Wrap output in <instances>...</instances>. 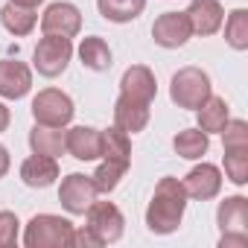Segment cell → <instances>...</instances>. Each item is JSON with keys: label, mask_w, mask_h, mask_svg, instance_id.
Here are the masks:
<instances>
[{"label": "cell", "mask_w": 248, "mask_h": 248, "mask_svg": "<svg viewBox=\"0 0 248 248\" xmlns=\"http://www.w3.org/2000/svg\"><path fill=\"white\" fill-rule=\"evenodd\" d=\"M184 210H187V190L178 178L167 175L158 181L155 196L146 207V228L158 236L175 233L184 219Z\"/></svg>", "instance_id": "obj_1"}, {"label": "cell", "mask_w": 248, "mask_h": 248, "mask_svg": "<svg viewBox=\"0 0 248 248\" xmlns=\"http://www.w3.org/2000/svg\"><path fill=\"white\" fill-rule=\"evenodd\" d=\"M73 222L56 213H35L24 228L27 248H67L73 245Z\"/></svg>", "instance_id": "obj_2"}, {"label": "cell", "mask_w": 248, "mask_h": 248, "mask_svg": "<svg viewBox=\"0 0 248 248\" xmlns=\"http://www.w3.org/2000/svg\"><path fill=\"white\" fill-rule=\"evenodd\" d=\"M213 93V85H210V76L202 70V67H181L172 82H170V99L178 105V108H187V111H196L207 96Z\"/></svg>", "instance_id": "obj_3"}, {"label": "cell", "mask_w": 248, "mask_h": 248, "mask_svg": "<svg viewBox=\"0 0 248 248\" xmlns=\"http://www.w3.org/2000/svg\"><path fill=\"white\" fill-rule=\"evenodd\" d=\"M70 59H73V44H70V38H62V35H44L35 44V53H32L35 70L47 79L62 76L67 70Z\"/></svg>", "instance_id": "obj_4"}, {"label": "cell", "mask_w": 248, "mask_h": 248, "mask_svg": "<svg viewBox=\"0 0 248 248\" xmlns=\"http://www.w3.org/2000/svg\"><path fill=\"white\" fill-rule=\"evenodd\" d=\"M73 114H76L73 99L64 91H59V88H44L32 99V117H35V123H41V126L64 129L73 120Z\"/></svg>", "instance_id": "obj_5"}, {"label": "cell", "mask_w": 248, "mask_h": 248, "mask_svg": "<svg viewBox=\"0 0 248 248\" xmlns=\"http://www.w3.org/2000/svg\"><path fill=\"white\" fill-rule=\"evenodd\" d=\"M82 216H85V222H88L85 228H91L102 245L117 242V239L123 236V231H126V219H123L120 207L111 204V202H93Z\"/></svg>", "instance_id": "obj_6"}, {"label": "cell", "mask_w": 248, "mask_h": 248, "mask_svg": "<svg viewBox=\"0 0 248 248\" xmlns=\"http://www.w3.org/2000/svg\"><path fill=\"white\" fill-rule=\"evenodd\" d=\"M59 202L67 213L73 216H82L93 202H96V187L91 181V175H82V172H70L67 178H62V187H59Z\"/></svg>", "instance_id": "obj_7"}, {"label": "cell", "mask_w": 248, "mask_h": 248, "mask_svg": "<svg viewBox=\"0 0 248 248\" xmlns=\"http://www.w3.org/2000/svg\"><path fill=\"white\" fill-rule=\"evenodd\" d=\"M193 35V27H190V18L187 12H164L161 18H155L152 24V38L158 47L164 50H178L190 41Z\"/></svg>", "instance_id": "obj_8"}, {"label": "cell", "mask_w": 248, "mask_h": 248, "mask_svg": "<svg viewBox=\"0 0 248 248\" xmlns=\"http://www.w3.org/2000/svg\"><path fill=\"white\" fill-rule=\"evenodd\" d=\"M82 30V12L73 3H50L41 15V32L44 35H62V38H73Z\"/></svg>", "instance_id": "obj_9"}, {"label": "cell", "mask_w": 248, "mask_h": 248, "mask_svg": "<svg viewBox=\"0 0 248 248\" xmlns=\"http://www.w3.org/2000/svg\"><path fill=\"white\" fill-rule=\"evenodd\" d=\"M184 190H187V199H196V202H210L219 196L222 190V172L219 167L213 164H199L187 172V178L181 181Z\"/></svg>", "instance_id": "obj_10"}, {"label": "cell", "mask_w": 248, "mask_h": 248, "mask_svg": "<svg viewBox=\"0 0 248 248\" xmlns=\"http://www.w3.org/2000/svg\"><path fill=\"white\" fill-rule=\"evenodd\" d=\"M64 152L76 161H96L102 155V132L93 126H73L64 132Z\"/></svg>", "instance_id": "obj_11"}, {"label": "cell", "mask_w": 248, "mask_h": 248, "mask_svg": "<svg viewBox=\"0 0 248 248\" xmlns=\"http://www.w3.org/2000/svg\"><path fill=\"white\" fill-rule=\"evenodd\" d=\"M32 88V70L18 59L0 62V96L3 99H24Z\"/></svg>", "instance_id": "obj_12"}, {"label": "cell", "mask_w": 248, "mask_h": 248, "mask_svg": "<svg viewBox=\"0 0 248 248\" xmlns=\"http://www.w3.org/2000/svg\"><path fill=\"white\" fill-rule=\"evenodd\" d=\"M155 93H158V82H155V73L146 64H132L126 73H123V79H120V96H129V99L152 105Z\"/></svg>", "instance_id": "obj_13"}, {"label": "cell", "mask_w": 248, "mask_h": 248, "mask_svg": "<svg viewBox=\"0 0 248 248\" xmlns=\"http://www.w3.org/2000/svg\"><path fill=\"white\" fill-rule=\"evenodd\" d=\"M187 18H190V27H193V35H213L222 30V21H225V9L219 0H190V9H187Z\"/></svg>", "instance_id": "obj_14"}, {"label": "cell", "mask_w": 248, "mask_h": 248, "mask_svg": "<svg viewBox=\"0 0 248 248\" xmlns=\"http://www.w3.org/2000/svg\"><path fill=\"white\" fill-rule=\"evenodd\" d=\"M149 123V102H138L129 96H117L114 102V126L126 135H138Z\"/></svg>", "instance_id": "obj_15"}, {"label": "cell", "mask_w": 248, "mask_h": 248, "mask_svg": "<svg viewBox=\"0 0 248 248\" xmlns=\"http://www.w3.org/2000/svg\"><path fill=\"white\" fill-rule=\"evenodd\" d=\"M56 178H59V164L50 155H35L32 152L21 164V181L27 187H32V190H44V187L56 184Z\"/></svg>", "instance_id": "obj_16"}, {"label": "cell", "mask_w": 248, "mask_h": 248, "mask_svg": "<svg viewBox=\"0 0 248 248\" xmlns=\"http://www.w3.org/2000/svg\"><path fill=\"white\" fill-rule=\"evenodd\" d=\"M216 222L222 233H248V199L228 196L225 202H219Z\"/></svg>", "instance_id": "obj_17"}, {"label": "cell", "mask_w": 248, "mask_h": 248, "mask_svg": "<svg viewBox=\"0 0 248 248\" xmlns=\"http://www.w3.org/2000/svg\"><path fill=\"white\" fill-rule=\"evenodd\" d=\"M196 117H199V129L204 135H219L225 129V123L231 120V108L222 96H207L199 108H196Z\"/></svg>", "instance_id": "obj_18"}, {"label": "cell", "mask_w": 248, "mask_h": 248, "mask_svg": "<svg viewBox=\"0 0 248 248\" xmlns=\"http://www.w3.org/2000/svg\"><path fill=\"white\" fill-rule=\"evenodd\" d=\"M30 149L35 155L59 158V155H64V132L56 129V126H41V123H35L32 132H30Z\"/></svg>", "instance_id": "obj_19"}, {"label": "cell", "mask_w": 248, "mask_h": 248, "mask_svg": "<svg viewBox=\"0 0 248 248\" xmlns=\"http://www.w3.org/2000/svg\"><path fill=\"white\" fill-rule=\"evenodd\" d=\"M0 24H3V30H6V32H12V35L24 38V35H30V32L35 30L38 15H35V9H30V6L6 3L3 9H0Z\"/></svg>", "instance_id": "obj_20"}, {"label": "cell", "mask_w": 248, "mask_h": 248, "mask_svg": "<svg viewBox=\"0 0 248 248\" xmlns=\"http://www.w3.org/2000/svg\"><path fill=\"white\" fill-rule=\"evenodd\" d=\"M102 161H114L123 167H132V140L126 132H120L117 126L102 132Z\"/></svg>", "instance_id": "obj_21"}, {"label": "cell", "mask_w": 248, "mask_h": 248, "mask_svg": "<svg viewBox=\"0 0 248 248\" xmlns=\"http://www.w3.org/2000/svg\"><path fill=\"white\" fill-rule=\"evenodd\" d=\"M96 9L111 24H132L146 9V0H96Z\"/></svg>", "instance_id": "obj_22"}, {"label": "cell", "mask_w": 248, "mask_h": 248, "mask_svg": "<svg viewBox=\"0 0 248 248\" xmlns=\"http://www.w3.org/2000/svg\"><path fill=\"white\" fill-rule=\"evenodd\" d=\"M172 149H175V155H181V158H187V161H199V158L207 155L210 138H207L199 126H196V129H184V132H178V135L172 138Z\"/></svg>", "instance_id": "obj_23"}, {"label": "cell", "mask_w": 248, "mask_h": 248, "mask_svg": "<svg viewBox=\"0 0 248 248\" xmlns=\"http://www.w3.org/2000/svg\"><path fill=\"white\" fill-rule=\"evenodd\" d=\"M79 59L88 70L93 73H102L111 67V47L99 38V35H91V38H82L79 44Z\"/></svg>", "instance_id": "obj_24"}, {"label": "cell", "mask_w": 248, "mask_h": 248, "mask_svg": "<svg viewBox=\"0 0 248 248\" xmlns=\"http://www.w3.org/2000/svg\"><path fill=\"white\" fill-rule=\"evenodd\" d=\"M222 24H225V41H228V47L236 50V53L248 50V12L245 9H233L228 15V21H222Z\"/></svg>", "instance_id": "obj_25"}, {"label": "cell", "mask_w": 248, "mask_h": 248, "mask_svg": "<svg viewBox=\"0 0 248 248\" xmlns=\"http://www.w3.org/2000/svg\"><path fill=\"white\" fill-rule=\"evenodd\" d=\"M126 170H129V167H123V164L102 161V164L96 167V172L91 175V181H93L96 193H114V190H117V184L123 181V175H126Z\"/></svg>", "instance_id": "obj_26"}, {"label": "cell", "mask_w": 248, "mask_h": 248, "mask_svg": "<svg viewBox=\"0 0 248 248\" xmlns=\"http://www.w3.org/2000/svg\"><path fill=\"white\" fill-rule=\"evenodd\" d=\"M225 175L236 187L248 184V149H225Z\"/></svg>", "instance_id": "obj_27"}, {"label": "cell", "mask_w": 248, "mask_h": 248, "mask_svg": "<svg viewBox=\"0 0 248 248\" xmlns=\"http://www.w3.org/2000/svg\"><path fill=\"white\" fill-rule=\"evenodd\" d=\"M225 149H248V123L245 120H228L219 132Z\"/></svg>", "instance_id": "obj_28"}, {"label": "cell", "mask_w": 248, "mask_h": 248, "mask_svg": "<svg viewBox=\"0 0 248 248\" xmlns=\"http://www.w3.org/2000/svg\"><path fill=\"white\" fill-rule=\"evenodd\" d=\"M18 216L12 210H0V248H9L18 242Z\"/></svg>", "instance_id": "obj_29"}, {"label": "cell", "mask_w": 248, "mask_h": 248, "mask_svg": "<svg viewBox=\"0 0 248 248\" xmlns=\"http://www.w3.org/2000/svg\"><path fill=\"white\" fill-rule=\"evenodd\" d=\"M73 245H82V248H96V245H102V242L96 239V233H93L91 228H79V231H73Z\"/></svg>", "instance_id": "obj_30"}, {"label": "cell", "mask_w": 248, "mask_h": 248, "mask_svg": "<svg viewBox=\"0 0 248 248\" xmlns=\"http://www.w3.org/2000/svg\"><path fill=\"white\" fill-rule=\"evenodd\" d=\"M219 245H222V248H231V245H236V248H245V245H248V233H222Z\"/></svg>", "instance_id": "obj_31"}, {"label": "cell", "mask_w": 248, "mask_h": 248, "mask_svg": "<svg viewBox=\"0 0 248 248\" xmlns=\"http://www.w3.org/2000/svg\"><path fill=\"white\" fill-rule=\"evenodd\" d=\"M9 167H12V158H9V149L0 143V178H3L6 172H9Z\"/></svg>", "instance_id": "obj_32"}, {"label": "cell", "mask_w": 248, "mask_h": 248, "mask_svg": "<svg viewBox=\"0 0 248 248\" xmlns=\"http://www.w3.org/2000/svg\"><path fill=\"white\" fill-rule=\"evenodd\" d=\"M9 120H12V114H9V108L0 102V132H6L9 129Z\"/></svg>", "instance_id": "obj_33"}, {"label": "cell", "mask_w": 248, "mask_h": 248, "mask_svg": "<svg viewBox=\"0 0 248 248\" xmlns=\"http://www.w3.org/2000/svg\"><path fill=\"white\" fill-rule=\"evenodd\" d=\"M9 3H18V6H30V9H38L44 0H9Z\"/></svg>", "instance_id": "obj_34"}]
</instances>
